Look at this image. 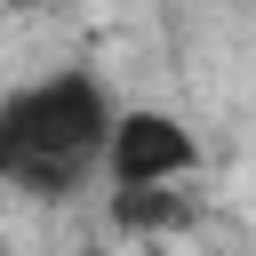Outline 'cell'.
<instances>
[{"label": "cell", "instance_id": "cell-1", "mask_svg": "<svg viewBox=\"0 0 256 256\" xmlns=\"http://www.w3.org/2000/svg\"><path fill=\"white\" fill-rule=\"evenodd\" d=\"M120 96L88 64H56L0 96V184L24 200H72L104 176Z\"/></svg>", "mask_w": 256, "mask_h": 256}, {"label": "cell", "instance_id": "cell-2", "mask_svg": "<svg viewBox=\"0 0 256 256\" xmlns=\"http://www.w3.org/2000/svg\"><path fill=\"white\" fill-rule=\"evenodd\" d=\"M200 176V136L168 104H120L112 144H104V184H192Z\"/></svg>", "mask_w": 256, "mask_h": 256}, {"label": "cell", "instance_id": "cell-3", "mask_svg": "<svg viewBox=\"0 0 256 256\" xmlns=\"http://www.w3.org/2000/svg\"><path fill=\"white\" fill-rule=\"evenodd\" d=\"M192 216V192L176 184H112V224L120 232H168Z\"/></svg>", "mask_w": 256, "mask_h": 256}]
</instances>
